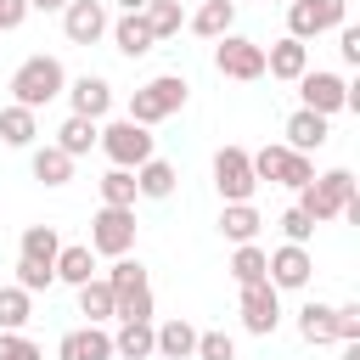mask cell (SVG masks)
<instances>
[{
  "instance_id": "obj_35",
  "label": "cell",
  "mask_w": 360,
  "mask_h": 360,
  "mask_svg": "<svg viewBox=\"0 0 360 360\" xmlns=\"http://www.w3.org/2000/svg\"><path fill=\"white\" fill-rule=\"evenodd\" d=\"M231 276H236V287H253V281H264V248L242 242V248L231 253Z\"/></svg>"
},
{
  "instance_id": "obj_40",
  "label": "cell",
  "mask_w": 360,
  "mask_h": 360,
  "mask_svg": "<svg viewBox=\"0 0 360 360\" xmlns=\"http://www.w3.org/2000/svg\"><path fill=\"white\" fill-rule=\"evenodd\" d=\"M281 231H287V242H298V248H304V242L315 236V219H309V214H304V208L292 202V208L281 214Z\"/></svg>"
},
{
  "instance_id": "obj_1",
  "label": "cell",
  "mask_w": 360,
  "mask_h": 360,
  "mask_svg": "<svg viewBox=\"0 0 360 360\" xmlns=\"http://www.w3.org/2000/svg\"><path fill=\"white\" fill-rule=\"evenodd\" d=\"M112 287V321H152V281L141 259H112V270L101 276Z\"/></svg>"
},
{
  "instance_id": "obj_4",
  "label": "cell",
  "mask_w": 360,
  "mask_h": 360,
  "mask_svg": "<svg viewBox=\"0 0 360 360\" xmlns=\"http://www.w3.org/2000/svg\"><path fill=\"white\" fill-rule=\"evenodd\" d=\"M96 146L112 158V169H141L146 158H158L152 129H141V124H129V118H112V124L96 135Z\"/></svg>"
},
{
  "instance_id": "obj_27",
  "label": "cell",
  "mask_w": 360,
  "mask_h": 360,
  "mask_svg": "<svg viewBox=\"0 0 360 360\" xmlns=\"http://www.w3.org/2000/svg\"><path fill=\"white\" fill-rule=\"evenodd\" d=\"M34 135H39V112H28V107H0V141L6 146H34Z\"/></svg>"
},
{
  "instance_id": "obj_12",
  "label": "cell",
  "mask_w": 360,
  "mask_h": 360,
  "mask_svg": "<svg viewBox=\"0 0 360 360\" xmlns=\"http://www.w3.org/2000/svg\"><path fill=\"white\" fill-rule=\"evenodd\" d=\"M236 315H242V326H248L253 338H270V332L281 326V292H276L270 281H253V287H242Z\"/></svg>"
},
{
  "instance_id": "obj_15",
  "label": "cell",
  "mask_w": 360,
  "mask_h": 360,
  "mask_svg": "<svg viewBox=\"0 0 360 360\" xmlns=\"http://www.w3.org/2000/svg\"><path fill=\"white\" fill-rule=\"evenodd\" d=\"M62 34H68L73 45H96V39L107 34V0H68Z\"/></svg>"
},
{
  "instance_id": "obj_18",
  "label": "cell",
  "mask_w": 360,
  "mask_h": 360,
  "mask_svg": "<svg viewBox=\"0 0 360 360\" xmlns=\"http://www.w3.org/2000/svg\"><path fill=\"white\" fill-rule=\"evenodd\" d=\"M56 360H112V338L101 326H73V332H62Z\"/></svg>"
},
{
  "instance_id": "obj_3",
  "label": "cell",
  "mask_w": 360,
  "mask_h": 360,
  "mask_svg": "<svg viewBox=\"0 0 360 360\" xmlns=\"http://www.w3.org/2000/svg\"><path fill=\"white\" fill-rule=\"evenodd\" d=\"M186 96H191V84L180 79V73H158V79H146L135 96H129V124H141V129H152V124H163L169 112H180L186 107Z\"/></svg>"
},
{
  "instance_id": "obj_19",
  "label": "cell",
  "mask_w": 360,
  "mask_h": 360,
  "mask_svg": "<svg viewBox=\"0 0 360 360\" xmlns=\"http://www.w3.org/2000/svg\"><path fill=\"white\" fill-rule=\"evenodd\" d=\"M191 349H197V326H191L186 315L152 326V354H163V360H191Z\"/></svg>"
},
{
  "instance_id": "obj_21",
  "label": "cell",
  "mask_w": 360,
  "mask_h": 360,
  "mask_svg": "<svg viewBox=\"0 0 360 360\" xmlns=\"http://www.w3.org/2000/svg\"><path fill=\"white\" fill-rule=\"evenodd\" d=\"M174 186H180V174H174V163H169V158H146V163L135 169V197L163 202V197H174Z\"/></svg>"
},
{
  "instance_id": "obj_20",
  "label": "cell",
  "mask_w": 360,
  "mask_h": 360,
  "mask_svg": "<svg viewBox=\"0 0 360 360\" xmlns=\"http://www.w3.org/2000/svg\"><path fill=\"white\" fill-rule=\"evenodd\" d=\"M231 22H236V0H202V6L186 17V28L202 34V39H225Z\"/></svg>"
},
{
  "instance_id": "obj_2",
  "label": "cell",
  "mask_w": 360,
  "mask_h": 360,
  "mask_svg": "<svg viewBox=\"0 0 360 360\" xmlns=\"http://www.w3.org/2000/svg\"><path fill=\"white\" fill-rule=\"evenodd\" d=\"M62 90H68V68H62L56 56H45V51H39V56H28V62L11 73V101H17V107H28V112H39L45 101H56Z\"/></svg>"
},
{
  "instance_id": "obj_33",
  "label": "cell",
  "mask_w": 360,
  "mask_h": 360,
  "mask_svg": "<svg viewBox=\"0 0 360 360\" xmlns=\"http://www.w3.org/2000/svg\"><path fill=\"white\" fill-rule=\"evenodd\" d=\"M96 186H101V208H135V169H107Z\"/></svg>"
},
{
  "instance_id": "obj_29",
  "label": "cell",
  "mask_w": 360,
  "mask_h": 360,
  "mask_svg": "<svg viewBox=\"0 0 360 360\" xmlns=\"http://www.w3.org/2000/svg\"><path fill=\"white\" fill-rule=\"evenodd\" d=\"M298 338H304V343H338V332H332V304L309 298V304L298 309Z\"/></svg>"
},
{
  "instance_id": "obj_42",
  "label": "cell",
  "mask_w": 360,
  "mask_h": 360,
  "mask_svg": "<svg viewBox=\"0 0 360 360\" xmlns=\"http://www.w3.org/2000/svg\"><path fill=\"white\" fill-rule=\"evenodd\" d=\"M22 17H28V0H0V34L22 28Z\"/></svg>"
},
{
  "instance_id": "obj_39",
  "label": "cell",
  "mask_w": 360,
  "mask_h": 360,
  "mask_svg": "<svg viewBox=\"0 0 360 360\" xmlns=\"http://www.w3.org/2000/svg\"><path fill=\"white\" fill-rule=\"evenodd\" d=\"M0 360H45V354H39L34 338H22V332H0Z\"/></svg>"
},
{
  "instance_id": "obj_44",
  "label": "cell",
  "mask_w": 360,
  "mask_h": 360,
  "mask_svg": "<svg viewBox=\"0 0 360 360\" xmlns=\"http://www.w3.org/2000/svg\"><path fill=\"white\" fill-rule=\"evenodd\" d=\"M112 6H118V11H146L152 0H112Z\"/></svg>"
},
{
  "instance_id": "obj_9",
  "label": "cell",
  "mask_w": 360,
  "mask_h": 360,
  "mask_svg": "<svg viewBox=\"0 0 360 360\" xmlns=\"http://www.w3.org/2000/svg\"><path fill=\"white\" fill-rule=\"evenodd\" d=\"M253 163H248V146H219L214 152V191L225 202H253Z\"/></svg>"
},
{
  "instance_id": "obj_31",
  "label": "cell",
  "mask_w": 360,
  "mask_h": 360,
  "mask_svg": "<svg viewBox=\"0 0 360 360\" xmlns=\"http://www.w3.org/2000/svg\"><path fill=\"white\" fill-rule=\"evenodd\" d=\"M79 315H84L90 326H101V321H112V287H107L101 276H90V281L79 287Z\"/></svg>"
},
{
  "instance_id": "obj_5",
  "label": "cell",
  "mask_w": 360,
  "mask_h": 360,
  "mask_svg": "<svg viewBox=\"0 0 360 360\" xmlns=\"http://www.w3.org/2000/svg\"><path fill=\"white\" fill-rule=\"evenodd\" d=\"M248 163H253V180H270V186H292V191H304V186L315 180V163H309L304 152H287L281 141L248 152Z\"/></svg>"
},
{
  "instance_id": "obj_13",
  "label": "cell",
  "mask_w": 360,
  "mask_h": 360,
  "mask_svg": "<svg viewBox=\"0 0 360 360\" xmlns=\"http://www.w3.org/2000/svg\"><path fill=\"white\" fill-rule=\"evenodd\" d=\"M298 96H304V107L309 112H321V118H332V112H343L349 107V79L343 73H304L298 79Z\"/></svg>"
},
{
  "instance_id": "obj_28",
  "label": "cell",
  "mask_w": 360,
  "mask_h": 360,
  "mask_svg": "<svg viewBox=\"0 0 360 360\" xmlns=\"http://www.w3.org/2000/svg\"><path fill=\"white\" fill-rule=\"evenodd\" d=\"M96 276V253L84 248V242H68L62 253H56V281H68V287H84Z\"/></svg>"
},
{
  "instance_id": "obj_17",
  "label": "cell",
  "mask_w": 360,
  "mask_h": 360,
  "mask_svg": "<svg viewBox=\"0 0 360 360\" xmlns=\"http://www.w3.org/2000/svg\"><path fill=\"white\" fill-rule=\"evenodd\" d=\"M264 73L298 84V79L309 73V45H304V39H276V45L264 51Z\"/></svg>"
},
{
  "instance_id": "obj_45",
  "label": "cell",
  "mask_w": 360,
  "mask_h": 360,
  "mask_svg": "<svg viewBox=\"0 0 360 360\" xmlns=\"http://www.w3.org/2000/svg\"><path fill=\"white\" fill-rule=\"evenodd\" d=\"M174 6H186V0H174Z\"/></svg>"
},
{
  "instance_id": "obj_7",
  "label": "cell",
  "mask_w": 360,
  "mask_h": 360,
  "mask_svg": "<svg viewBox=\"0 0 360 360\" xmlns=\"http://www.w3.org/2000/svg\"><path fill=\"white\" fill-rule=\"evenodd\" d=\"M214 68H219V79L253 84V79H264V45L248 34H225V39H214Z\"/></svg>"
},
{
  "instance_id": "obj_37",
  "label": "cell",
  "mask_w": 360,
  "mask_h": 360,
  "mask_svg": "<svg viewBox=\"0 0 360 360\" xmlns=\"http://www.w3.org/2000/svg\"><path fill=\"white\" fill-rule=\"evenodd\" d=\"M51 281H56V270H45L34 259H17V287L22 292H51Z\"/></svg>"
},
{
  "instance_id": "obj_26",
  "label": "cell",
  "mask_w": 360,
  "mask_h": 360,
  "mask_svg": "<svg viewBox=\"0 0 360 360\" xmlns=\"http://www.w3.org/2000/svg\"><path fill=\"white\" fill-rule=\"evenodd\" d=\"M112 354L118 360H152V321H118Z\"/></svg>"
},
{
  "instance_id": "obj_46",
  "label": "cell",
  "mask_w": 360,
  "mask_h": 360,
  "mask_svg": "<svg viewBox=\"0 0 360 360\" xmlns=\"http://www.w3.org/2000/svg\"><path fill=\"white\" fill-rule=\"evenodd\" d=\"M287 6H292V0H287Z\"/></svg>"
},
{
  "instance_id": "obj_11",
  "label": "cell",
  "mask_w": 360,
  "mask_h": 360,
  "mask_svg": "<svg viewBox=\"0 0 360 360\" xmlns=\"http://www.w3.org/2000/svg\"><path fill=\"white\" fill-rule=\"evenodd\" d=\"M309 276H315V259H309V248H298V242H281L276 253H264V281H270L276 292H298V287H309Z\"/></svg>"
},
{
  "instance_id": "obj_36",
  "label": "cell",
  "mask_w": 360,
  "mask_h": 360,
  "mask_svg": "<svg viewBox=\"0 0 360 360\" xmlns=\"http://www.w3.org/2000/svg\"><path fill=\"white\" fill-rule=\"evenodd\" d=\"M191 360H236V338L231 332H197Z\"/></svg>"
},
{
  "instance_id": "obj_14",
  "label": "cell",
  "mask_w": 360,
  "mask_h": 360,
  "mask_svg": "<svg viewBox=\"0 0 360 360\" xmlns=\"http://www.w3.org/2000/svg\"><path fill=\"white\" fill-rule=\"evenodd\" d=\"M62 96H68L73 118H90V124H96V118H107V112H112V84H107L101 73H79V79H68V90H62Z\"/></svg>"
},
{
  "instance_id": "obj_38",
  "label": "cell",
  "mask_w": 360,
  "mask_h": 360,
  "mask_svg": "<svg viewBox=\"0 0 360 360\" xmlns=\"http://www.w3.org/2000/svg\"><path fill=\"white\" fill-rule=\"evenodd\" d=\"M332 332L338 343H360V304H332Z\"/></svg>"
},
{
  "instance_id": "obj_41",
  "label": "cell",
  "mask_w": 360,
  "mask_h": 360,
  "mask_svg": "<svg viewBox=\"0 0 360 360\" xmlns=\"http://www.w3.org/2000/svg\"><path fill=\"white\" fill-rule=\"evenodd\" d=\"M338 51H343V62H349V68H360V28H349V22H343V28H338Z\"/></svg>"
},
{
  "instance_id": "obj_23",
  "label": "cell",
  "mask_w": 360,
  "mask_h": 360,
  "mask_svg": "<svg viewBox=\"0 0 360 360\" xmlns=\"http://www.w3.org/2000/svg\"><path fill=\"white\" fill-rule=\"evenodd\" d=\"M259 225H264V219H259V208H253V202H225V208H219V236H225V242H236V248H242V242H253V236H259Z\"/></svg>"
},
{
  "instance_id": "obj_43",
  "label": "cell",
  "mask_w": 360,
  "mask_h": 360,
  "mask_svg": "<svg viewBox=\"0 0 360 360\" xmlns=\"http://www.w3.org/2000/svg\"><path fill=\"white\" fill-rule=\"evenodd\" d=\"M28 11H68V0H28Z\"/></svg>"
},
{
  "instance_id": "obj_16",
  "label": "cell",
  "mask_w": 360,
  "mask_h": 360,
  "mask_svg": "<svg viewBox=\"0 0 360 360\" xmlns=\"http://www.w3.org/2000/svg\"><path fill=\"white\" fill-rule=\"evenodd\" d=\"M281 135H287V141H281L287 152H304V158H309V152H321V146H326V135H332V118H321V112L298 107V112L287 118V129H281Z\"/></svg>"
},
{
  "instance_id": "obj_6",
  "label": "cell",
  "mask_w": 360,
  "mask_h": 360,
  "mask_svg": "<svg viewBox=\"0 0 360 360\" xmlns=\"http://www.w3.org/2000/svg\"><path fill=\"white\" fill-rule=\"evenodd\" d=\"M349 197H354V174H349V169H326V174H315V180L298 191V208H304L315 225H326V219L343 214Z\"/></svg>"
},
{
  "instance_id": "obj_10",
  "label": "cell",
  "mask_w": 360,
  "mask_h": 360,
  "mask_svg": "<svg viewBox=\"0 0 360 360\" xmlns=\"http://www.w3.org/2000/svg\"><path fill=\"white\" fill-rule=\"evenodd\" d=\"M90 253H107V259H124L135 248V208H101L90 219Z\"/></svg>"
},
{
  "instance_id": "obj_22",
  "label": "cell",
  "mask_w": 360,
  "mask_h": 360,
  "mask_svg": "<svg viewBox=\"0 0 360 360\" xmlns=\"http://www.w3.org/2000/svg\"><path fill=\"white\" fill-rule=\"evenodd\" d=\"M107 34H112V45L124 51V56H146L158 39H152V28H146V17L141 11H124L118 22H107Z\"/></svg>"
},
{
  "instance_id": "obj_25",
  "label": "cell",
  "mask_w": 360,
  "mask_h": 360,
  "mask_svg": "<svg viewBox=\"0 0 360 360\" xmlns=\"http://www.w3.org/2000/svg\"><path fill=\"white\" fill-rule=\"evenodd\" d=\"M56 253H62V236H56V225H28V231H22V248H17V259H34V264L56 270Z\"/></svg>"
},
{
  "instance_id": "obj_8",
  "label": "cell",
  "mask_w": 360,
  "mask_h": 360,
  "mask_svg": "<svg viewBox=\"0 0 360 360\" xmlns=\"http://www.w3.org/2000/svg\"><path fill=\"white\" fill-rule=\"evenodd\" d=\"M349 22V6L343 0H292L287 6V39H315V34H332Z\"/></svg>"
},
{
  "instance_id": "obj_34",
  "label": "cell",
  "mask_w": 360,
  "mask_h": 360,
  "mask_svg": "<svg viewBox=\"0 0 360 360\" xmlns=\"http://www.w3.org/2000/svg\"><path fill=\"white\" fill-rule=\"evenodd\" d=\"M141 17H146V28H152V39H169V34L186 28V6H174V0H152Z\"/></svg>"
},
{
  "instance_id": "obj_24",
  "label": "cell",
  "mask_w": 360,
  "mask_h": 360,
  "mask_svg": "<svg viewBox=\"0 0 360 360\" xmlns=\"http://www.w3.org/2000/svg\"><path fill=\"white\" fill-rule=\"evenodd\" d=\"M28 169H34L39 186H68V180H73V158H68L62 146H34Z\"/></svg>"
},
{
  "instance_id": "obj_32",
  "label": "cell",
  "mask_w": 360,
  "mask_h": 360,
  "mask_svg": "<svg viewBox=\"0 0 360 360\" xmlns=\"http://www.w3.org/2000/svg\"><path fill=\"white\" fill-rule=\"evenodd\" d=\"M28 315H34V292H22L17 281L0 287V332H22Z\"/></svg>"
},
{
  "instance_id": "obj_30",
  "label": "cell",
  "mask_w": 360,
  "mask_h": 360,
  "mask_svg": "<svg viewBox=\"0 0 360 360\" xmlns=\"http://www.w3.org/2000/svg\"><path fill=\"white\" fill-rule=\"evenodd\" d=\"M96 135H101V129H96V124H90V118H73V112H68V118H62V129H56V141H51V146H62V152H68V158H84V152H90V146H96Z\"/></svg>"
}]
</instances>
